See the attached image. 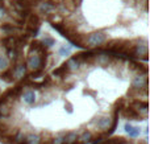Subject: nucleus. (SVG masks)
<instances>
[{
    "label": "nucleus",
    "mask_w": 150,
    "mask_h": 144,
    "mask_svg": "<svg viewBox=\"0 0 150 144\" xmlns=\"http://www.w3.org/2000/svg\"><path fill=\"white\" fill-rule=\"evenodd\" d=\"M46 58L47 54H29L26 60V68H29L32 71H44L46 68Z\"/></svg>",
    "instance_id": "nucleus-1"
},
{
    "label": "nucleus",
    "mask_w": 150,
    "mask_h": 144,
    "mask_svg": "<svg viewBox=\"0 0 150 144\" xmlns=\"http://www.w3.org/2000/svg\"><path fill=\"white\" fill-rule=\"evenodd\" d=\"M107 41V36L103 32H95L91 33L87 38L84 40V45L86 46H92V48H99Z\"/></svg>",
    "instance_id": "nucleus-2"
},
{
    "label": "nucleus",
    "mask_w": 150,
    "mask_h": 144,
    "mask_svg": "<svg viewBox=\"0 0 150 144\" xmlns=\"http://www.w3.org/2000/svg\"><path fill=\"white\" fill-rule=\"evenodd\" d=\"M129 106L138 114L141 119H146L148 118V110H149V106L146 101H141V99H133L132 102L129 103Z\"/></svg>",
    "instance_id": "nucleus-3"
},
{
    "label": "nucleus",
    "mask_w": 150,
    "mask_h": 144,
    "mask_svg": "<svg viewBox=\"0 0 150 144\" xmlns=\"http://www.w3.org/2000/svg\"><path fill=\"white\" fill-rule=\"evenodd\" d=\"M20 98H21V101L28 106H33V105H36V102H37V95H36V93H34V90L28 89V87H24Z\"/></svg>",
    "instance_id": "nucleus-4"
},
{
    "label": "nucleus",
    "mask_w": 150,
    "mask_h": 144,
    "mask_svg": "<svg viewBox=\"0 0 150 144\" xmlns=\"http://www.w3.org/2000/svg\"><path fill=\"white\" fill-rule=\"evenodd\" d=\"M133 89H148V76L145 74H136L132 79Z\"/></svg>",
    "instance_id": "nucleus-5"
},
{
    "label": "nucleus",
    "mask_w": 150,
    "mask_h": 144,
    "mask_svg": "<svg viewBox=\"0 0 150 144\" xmlns=\"http://www.w3.org/2000/svg\"><path fill=\"white\" fill-rule=\"evenodd\" d=\"M120 114H121V116H124L125 119H129V120H141V118L138 116V114L136 113L129 105L125 106V107L120 111Z\"/></svg>",
    "instance_id": "nucleus-6"
},
{
    "label": "nucleus",
    "mask_w": 150,
    "mask_h": 144,
    "mask_svg": "<svg viewBox=\"0 0 150 144\" xmlns=\"http://www.w3.org/2000/svg\"><path fill=\"white\" fill-rule=\"evenodd\" d=\"M93 139V134L90 130H83L82 132H78V143L79 144H88Z\"/></svg>",
    "instance_id": "nucleus-7"
},
{
    "label": "nucleus",
    "mask_w": 150,
    "mask_h": 144,
    "mask_svg": "<svg viewBox=\"0 0 150 144\" xmlns=\"http://www.w3.org/2000/svg\"><path fill=\"white\" fill-rule=\"evenodd\" d=\"M124 130H125V132L129 135V138H132V139H136V138H138L141 135V130L138 128V127L132 126L130 123H125Z\"/></svg>",
    "instance_id": "nucleus-8"
},
{
    "label": "nucleus",
    "mask_w": 150,
    "mask_h": 144,
    "mask_svg": "<svg viewBox=\"0 0 150 144\" xmlns=\"http://www.w3.org/2000/svg\"><path fill=\"white\" fill-rule=\"evenodd\" d=\"M63 65H65V68L69 70V73H74V71H79L80 70V63L78 62L74 57L69 58L67 62H65Z\"/></svg>",
    "instance_id": "nucleus-9"
},
{
    "label": "nucleus",
    "mask_w": 150,
    "mask_h": 144,
    "mask_svg": "<svg viewBox=\"0 0 150 144\" xmlns=\"http://www.w3.org/2000/svg\"><path fill=\"white\" fill-rule=\"evenodd\" d=\"M41 134H37V132H30V134H26L25 136V144H41Z\"/></svg>",
    "instance_id": "nucleus-10"
},
{
    "label": "nucleus",
    "mask_w": 150,
    "mask_h": 144,
    "mask_svg": "<svg viewBox=\"0 0 150 144\" xmlns=\"http://www.w3.org/2000/svg\"><path fill=\"white\" fill-rule=\"evenodd\" d=\"M0 78H1L4 82H8V83H11V82H13V81H15V77H13L12 69H11V68L5 69V70L3 71L1 74H0Z\"/></svg>",
    "instance_id": "nucleus-11"
},
{
    "label": "nucleus",
    "mask_w": 150,
    "mask_h": 144,
    "mask_svg": "<svg viewBox=\"0 0 150 144\" xmlns=\"http://www.w3.org/2000/svg\"><path fill=\"white\" fill-rule=\"evenodd\" d=\"M69 74H71V73H69V70L65 68V65H62L61 68L55 69V70L53 71V76L58 77V78H62V79H66V76H69Z\"/></svg>",
    "instance_id": "nucleus-12"
},
{
    "label": "nucleus",
    "mask_w": 150,
    "mask_h": 144,
    "mask_svg": "<svg viewBox=\"0 0 150 144\" xmlns=\"http://www.w3.org/2000/svg\"><path fill=\"white\" fill-rule=\"evenodd\" d=\"M42 44L45 45L46 48H50V46H53V45L55 44V40L53 38V37H50V36H45V38L42 40Z\"/></svg>",
    "instance_id": "nucleus-13"
},
{
    "label": "nucleus",
    "mask_w": 150,
    "mask_h": 144,
    "mask_svg": "<svg viewBox=\"0 0 150 144\" xmlns=\"http://www.w3.org/2000/svg\"><path fill=\"white\" fill-rule=\"evenodd\" d=\"M71 52V48L70 46H66V45H63V46L59 48V54L61 56H69Z\"/></svg>",
    "instance_id": "nucleus-14"
},
{
    "label": "nucleus",
    "mask_w": 150,
    "mask_h": 144,
    "mask_svg": "<svg viewBox=\"0 0 150 144\" xmlns=\"http://www.w3.org/2000/svg\"><path fill=\"white\" fill-rule=\"evenodd\" d=\"M0 69H8V60L5 57H0Z\"/></svg>",
    "instance_id": "nucleus-15"
},
{
    "label": "nucleus",
    "mask_w": 150,
    "mask_h": 144,
    "mask_svg": "<svg viewBox=\"0 0 150 144\" xmlns=\"http://www.w3.org/2000/svg\"><path fill=\"white\" fill-rule=\"evenodd\" d=\"M71 3H73V5L74 7H78V5L82 3V0H71Z\"/></svg>",
    "instance_id": "nucleus-16"
}]
</instances>
